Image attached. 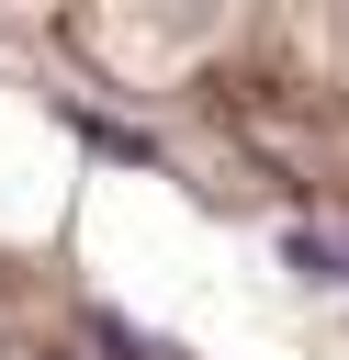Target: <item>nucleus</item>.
Here are the masks:
<instances>
[{
	"mask_svg": "<svg viewBox=\"0 0 349 360\" xmlns=\"http://www.w3.org/2000/svg\"><path fill=\"white\" fill-rule=\"evenodd\" d=\"M90 338H101V349H113V360H158V349H146V338H135V326H124V315H90Z\"/></svg>",
	"mask_w": 349,
	"mask_h": 360,
	"instance_id": "nucleus-3",
	"label": "nucleus"
},
{
	"mask_svg": "<svg viewBox=\"0 0 349 360\" xmlns=\"http://www.w3.org/2000/svg\"><path fill=\"white\" fill-rule=\"evenodd\" d=\"M79 135H90V146H101V158H158V146H146V135H135V124H101V112H79Z\"/></svg>",
	"mask_w": 349,
	"mask_h": 360,
	"instance_id": "nucleus-2",
	"label": "nucleus"
},
{
	"mask_svg": "<svg viewBox=\"0 0 349 360\" xmlns=\"http://www.w3.org/2000/svg\"><path fill=\"white\" fill-rule=\"evenodd\" d=\"M281 259H293L304 281H349V225H293Z\"/></svg>",
	"mask_w": 349,
	"mask_h": 360,
	"instance_id": "nucleus-1",
	"label": "nucleus"
}]
</instances>
